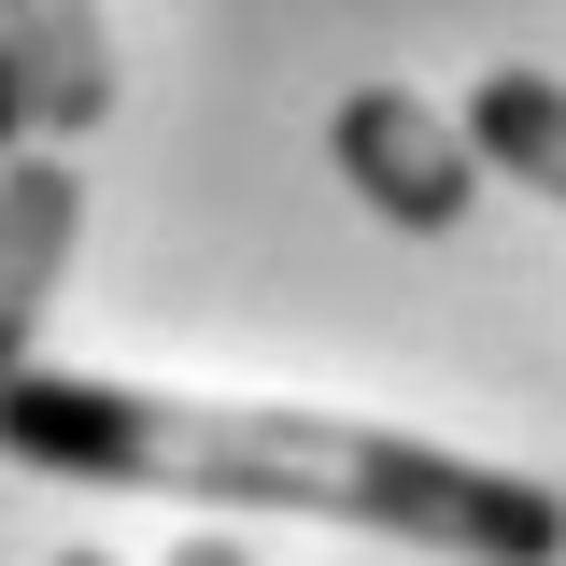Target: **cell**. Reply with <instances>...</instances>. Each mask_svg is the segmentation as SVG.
<instances>
[{"label":"cell","mask_w":566,"mask_h":566,"mask_svg":"<svg viewBox=\"0 0 566 566\" xmlns=\"http://www.w3.org/2000/svg\"><path fill=\"white\" fill-rule=\"evenodd\" d=\"M0 453L29 482L85 495H185V510H297V524H368L453 566H566V495L524 468H468L439 439L340 411H241V397H156L99 368H29L0 382Z\"/></svg>","instance_id":"1"},{"label":"cell","mask_w":566,"mask_h":566,"mask_svg":"<svg viewBox=\"0 0 566 566\" xmlns=\"http://www.w3.org/2000/svg\"><path fill=\"white\" fill-rule=\"evenodd\" d=\"M326 156L354 170V199L382 212V227H411V241H453L468 199H482V156H468V128H453L424 85H354Z\"/></svg>","instance_id":"2"},{"label":"cell","mask_w":566,"mask_h":566,"mask_svg":"<svg viewBox=\"0 0 566 566\" xmlns=\"http://www.w3.org/2000/svg\"><path fill=\"white\" fill-rule=\"evenodd\" d=\"M71 241H85V170H71V142L0 156V382H29V340H43V312H57Z\"/></svg>","instance_id":"3"},{"label":"cell","mask_w":566,"mask_h":566,"mask_svg":"<svg viewBox=\"0 0 566 566\" xmlns=\"http://www.w3.org/2000/svg\"><path fill=\"white\" fill-rule=\"evenodd\" d=\"M0 57L29 85V142H85L114 114V43H99V0H0Z\"/></svg>","instance_id":"4"},{"label":"cell","mask_w":566,"mask_h":566,"mask_svg":"<svg viewBox=\"0 0 566 566\" xmlns=\"http://www.w3.org/2000/svg\"><path fill=\"white\" fill-rule=\"evenodd\" d=\"M453 128H468V156H482V185L510 170V185H538V199L566 212V85L553 71H482Z\"/></svg>","instance_id":"5"},{"label":"cell","mask_w":566,"mask_h":566,"mask_svg":"<svg viewBox=\"0 0 566 566\" xmlns=\"http://www.w3.org/2000/svg\"><path fill=\"white\" fill-rule=\"evenodd\" d=\"M0 156H29V85H14V57H0Z\"/></svg>","instance_id":"6"},{"label":"cell","mask_w":566,"mask_h":566,"mask_svg":"<svg viewBox=\"0 0 566 566\" xmlns=\"http://www.w3.org/2000/svg\"><path fill=\"white\" fill-rule=\"evenodd\" d=\"M170 566H255V553H241V538H212V524H199V538H170Z\"/></svg>","instance_id":"7"},{"label":"cell","mask_w":566,"mask_h":566,"mask_svg":"<svg viewBox=\"0 0 566 566\" xmlns=\"http://www.w3.org/2000/svg\"><path fill=\"white\" fill-rule=\"evenodd\" d=\"M57 566H114V553H85V538H71V553H57Z\"/></svg>","instance_id":"8"}]
</instances>
